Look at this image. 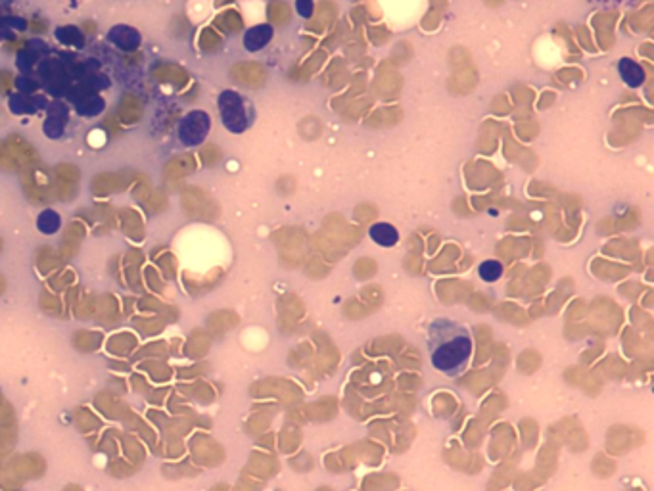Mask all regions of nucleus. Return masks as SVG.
<instances>
[{
    "instance_id": "f257e3e1",
    "label": "nucleus",
    "mask_w": 654,
    "mask_h": 491,
    "mask_svg": "<svg viewBox=\"0 0 654 491\" xmlns=\"http://www.w3.org/2000/svg\"><path fill=\"white\" fill-rule=\"evenodd\" d=\"M472 353V338L467 328L451 321H436L430 326V361L434 369L457 374L465 369Z\"/></svg>"
},
{
    "instance_id": "f03ea898",
    "label": "nucleus",
    "mask_w": 654,
    "mask_h": 491,
    "mask_svg": "<svg viewBox=\"0 0 654 491\" xmlns=\"http://www.w3.org/2000/svg\"><path fill=\"white\" fill-rule=\"evenodd\" d=\"M33 165H38V152L27 139L21 135H10L0 140V171L16 173Z\"/></svg>"
},
{
    "instance_id": "7ed1b4c3",
    "label": "nucleus",
    "mask_w": 654,
    "mask_h": 491,
    "mask_svg": "<svg viewBox=\"0 0 654 491\" xmlns=\"http://www.w3.org/2000/svg\"><path fill=\"white\" fill-rule=\"evenodd\" d=\"M219 111L224 127L233 133H244L250 125V115L246 108V100L234 91H224L219 96Z\"/></svg>"
},
{
    "instance_id": "20e7f679",
    "label": "nucleus",
    "mask_w": 654,
    "mask_h": 491,
    "mask_svg": "<svg viewBox=\"0 0 654 491\" xmlns=\"http://www.w3.org/2000/svg\"><path fill=\"white\" fill-rule=\"evenodd\" d=\"M113 113L123 127H132V125L141 123L144 117V102L139 94L123 93L119 102H117V110Z\"/></svg>"
},
{
    "instance_id": "39448f33",
    "label": "nucleus",
    "mask_w": 654,
    "mask_h": 491,
    "mask_svg": "<svg viewBox=\"0 0 654 491\" xmlns=\"http://www.w3.org/2000/svg\"><path fill=\"white\" fill-rule=\"evenodd\" d=\"M207 130H209V117L204 111H194L190 113L187 119L183 121L180 127V137L187 144H200L206 139Z\"/></svg>"
},
{
    "instance_id": "423d86ee",
    "label": "nucleus",
    "mask_w": 654,
    "mask_h": 491,
    "mask_svg": "<svg viewBox=\"0 0 654 491\" xmlns=\"http://www.w3.org/2000/svg\"><path fill=\"white\" fill-rule=\"evenodd\" d=\"M152 77L159 84H167L171 89H180L188 83V73L177 64L171 62H159L152 67Z\"/></svg>"
},
{
    "instance_id": "0eeeda50",
    "label": "nucleus",
    "mask_w": 654,
    "mask_h": 491,
    "mask_svg": "<svg viewBox=\"0 0 654 491\" xmlns=\"http://www.w3.org/2000/svg\"><path fill=\"white\" fill-rule=\"evenodd\" d=\"M194 167H196V163H194V158H192L190 154L175 156V158H171L167 163L163 165V181H165V183H175L178 179L187 176Z\"/></svg>"
},
{
    "instance_id": "6e6552de",
    "label": "nucleus",
    "mask_w": 654,
    "mask_h": 491,
    "mask_svg": "<svg viewBox=\"0 0 654 491\" xmlns=\"http://www.w3.org/2000/svg\"><path fill=\"white\" fill-rule=\"evenodd\" d=\"M272 35H275L272 25H267V23L255 25V27L246 31V35H244V47L248 48L250 52H259V50H263V48L271 43Z\"/></svg>"
},
{
    "instance_id": "1a4fd4ad",
    "label": "nucleus",
    "mask_w": 654,
    "mask_h": 491,
    "mask_svg": "<svg viewBox=\"0 0 654 491\" xmlns=\"http://www.w3.org/2000/svg\"><path fill=\"white\" fill-rule=\"evenodd\" d=\"M618 71H620L622 81H624L627 87H631V89H637V87H641V84L645 83V69L637 64V62H633L631 58H622V60L618 62Z\"/></svg>"
},
{
    "instance_id": "9d476101",
    "label": "nucleus",
    "mask_w": 654,
    "mask_h": 491,
    "mask_svg": "<svg viewBox=\"0 0 654 491\" xmlns=\"http://www.w3.org/2000/svg\"><path fill=\"white\" fill-rule=\"evenodd\" d=\"M371 238L382 248H392L399 242V232L390 222H376L371 227Z\"/></svg>"
},
{
    "instance_id": "9b49d317",
    "label": "nucleus",
    "mask_w": 654,
    "mask_h": 491,
    "mask_svg": "<svg viewBox=\"0 0 654 491\" xmlns=\"http://www.w3.org/2000/svg\"><path fill=\"white\" fill-rule=\"evenodd\" d=\"M129 176H131V173H100L93 179V190L94 188L113 190V188H117V185L127 186Z\"/></svg>"
},
{
    "instance_id": "f8f14e48",
    "label": "nucleus",
    "mask_w": 654,
    "mask_h": 491,
    "mask_svg": "<svg viewBox=\"0 0 654 491\" xmlns=\"http://www.w3.org/2000/svg\"><path fill=\"white\" fill-rule=\"evenodd\" d=\"M113 41H115V45H119L121 48H127L129 52H135L137 50V45H139V35L132 31V29L127 27H119L115 29V33H113Z\"/></svg>"
},
{
    "instance_id": "ddd939ff",
    "label": "nucleus",
    "mask_w": 654,
    "mask_h": 491,
    "mask_svg": "<svg viewBox=\"0 0 654 491\" xmlns=\"http://www.w3.org/2000/svg\"><path fill=\"white\" fill-rule=\"evenodd\" d=\"M478 275H480L482 280H486V282H495V280H499V277L503 275V267H501L499 261H486V263L480 265Z\"/></svg>"
},
{
    "instance_id": "4468645a",
    "label": "nucleus",
    "mask_w": 654,
    "mask_h": 491,
    "mask_svg": "<svg viewBox=\"0 0 654 491\" xmlns=\"http://www.w3.org/2000/svg\"><path fill=\"white\" fill-rule=\"evenodd\" d=\"M37 225H38V229H40V232H45V234H52V232H56L58 229H60V217H58L56 212H50V209H47V212H43V214H40Z\"/></svg>"
},
{
    "instance_id": "2eb2a0df",
    "label": "nucleus",
    "mask_w": 654,
    "mask_h": 491,
    "mask_svg": "<svg viewBox=\"0 0 654 491\" xmlns=\"http://www.w3.org/2000/svg\"><path fill=\"white\" fill-rule=\"evenodd\" d=\"M18 87V79L10 69H0V94H12Z\"/></svg>"
},
{
    "instance_id": "dca6fc26",
    "label": "nucleus",
    "mask_w": 654,
    "mask_h": 491,
    "mask_svg": "<svg viewBox=\"0 0 654 491\" xmlns=\"http://www.w3.org/2000/svg\"><path fill=\"white\" fill-rule=\"evenodd\" d=\"M102 125H104V129L108 130V135H110V137H117L119 133L125 130V127L119 123V119L115 117V113H106V117L102 119Z\"/></svg>"
},
{
    "instance_id": "f3484780",
    "label": "nucleus",
    "mask_w": 654,
    "mask_h": 491,
    "mask_svg": "<svg viewBox=\"0 0 654 491\" xmlns=\"http://www.w3.org/2000/svg\"><path fill=\"white\" fill-rule=\"evenodd\" d=\"M313 8H315L313 0H296V10H298V14L301 18H311V16H313Z\"/></svg>"
},
{
    "instance_id": "a211bd4d",
    "label": "nucleus",
    "mask_w": 654,
    "mask_h": 491,
    "mask_svg": "<svg viewBox=\"0 0 654 491\" xmlns=\"http://www.w3.org/2000/svg\"><path fill=\"white\" fill-rule=\"evenodd\" d=\"M29 29H31V33H35V35H43V33H47L48 31V23L45 19L33 18L31 19V23H29Z\"/></svg>"
},
{
    "instance_id": "6ab92c4d",
    "label": "nucleus",
    "mask_w": 654,
    "mask_h": 491,
    "mask_svg": "<svg viewBox=\"0 0 654 491\" xmlns=\"http://www.w3.org/2000/svg\"><path fill=\"white\" fill-rule=\"evenodd\" d=\"M79 31H81L83 35H96L98 25L94 23L93 19H84V21H81V25H79Z\"/></svg>"
},
{
    "instance_id": "aec40b11",
    "label": "nucleus",
    "mask_w": 654,
    "mask_h": 491,
    "mask_svg": "<svg viewBox=\"0 0 654 491\" xmlns=\"http://www.w3.org/2000/svg\"><path fill=\"white\" fill-rule=\"evenodd\" d=\"M23 48H25V41H21V38H14V41L6 43V50H8V52H21Z\"/></svg>"
},
{
    "instance_id": "412c9836",
    "label": "nucleus",
    "mask_w": 654,
    "mask_h": 491,
    "mask_svg": "<svg viewBox=\"0 0 654 491\" xmlns=\"http://www.w3.org/2000/svg\"><path fill=\"white\" fill-rule=\"evenodd\" d=\"M2 119H4V111L0 110V121H2Z\"/></svg>"
}]
</instances>
